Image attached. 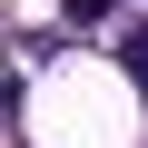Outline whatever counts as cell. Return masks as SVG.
I'll return each instance as SVG.
<instances>
[{
	"instance_id": "cell-2",
	"label": "cell",
	"mask_w": 148,
	"mask_h": 148,
	"mask_svg": "<svg viewBox=\"0 0 148 148\" xmlns=\"http://www.w3.org/2000/svg\"><path fill=\"white\" fill-rule=\"evenodd\" d=\"M128 69H138V79H148V30H128Z\"/></svg>"
},
{
	"instance_id": "cell-1",
	"label": "cell",
	"mask_w": 148,
	"mask_h": 148,
	"mask_svg": "<svg viewBox=\"0 0 148 148\" xmlns=\"http://www.w3.org/2000/svg\"><path fill=\"white\" fill-rule=\"evenodd\" d=\"M109 10H119V0H69V20H109Z\"/></svg>"
}]
</instances>
